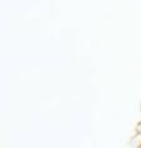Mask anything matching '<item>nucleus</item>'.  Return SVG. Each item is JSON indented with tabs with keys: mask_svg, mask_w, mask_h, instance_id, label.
I'll list each match as a JSON object with an SVG mask.
<instances>
[]
</instances>
